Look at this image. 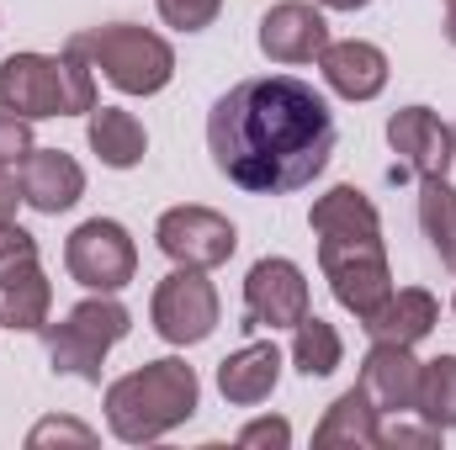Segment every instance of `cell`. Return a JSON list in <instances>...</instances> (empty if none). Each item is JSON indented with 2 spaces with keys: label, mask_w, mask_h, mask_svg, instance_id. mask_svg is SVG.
Wrapping results in <instances>:
<instances>
[{
  "label": "cell",
  "mask_w": 456,
  "mask_h": 450,
  "mask_svg": "<svg viewBox=\"0 0 456 450\" xmlns=\"http://www.w3.org/2000/svg\"><path fill=\"white\" fill-rule=\"evenodd\" d=\"M208 149L239 191L287 197L314 186L335 154V117L324 96L292 75L239 80L208 117Z\"/></svg>",
  "instance_id": "1"
},
{
  "label": "cell",
  "mask_w": 456,
  "mask_h": 450,
  "mask_svg": "<svg viewBox=\"0 0 456 450\" xmlns=\"http://www.w3.org/2000/svg\"><path fill=\"white\" fill-rule=\"evenodd\" d=\"M197 371L175 355L149 360L107 387V424L122 446H149L197 414Z\"/></svg>",
  "instance_id": "2"
},
{
  "label": "cell",
  "mask_w": 456,
  "mask_h": 450,
  "mask_svg": "<svg viewBox=\"0 0 456 450\" xmlns=\"http://www.w3.org/2000/svg\"><path fill=\"white\" fill-rule=\"evenodd\" d=\"M0 107H11L27 122L43 117H80L96 112V69L80 48L48 53H11L0 64Z\"/></svg>",
  "instance_id": "3"
},
{
  "label": "cell",
  "mask_w": 456,
  "mask_h": 450,
  "mask_svg": "<svg viewBox=\"0 0 456 450\" xmlns=\"http://www.w3.org/2000/svg\"><path fill=\"white\" fill-rule=\"evenodd\" d=\"M69 48H80L91 59V69H102L122 96H154L170 85L175 75V48L133 21H112V27H91L80 37H69Z\"/></svg>",
  "instance_id": "4"
},
{
  "label": "cell",
  "mask_w": 456,
  "mask_h": 450,
  "mask_svg": "<svg viewBox=\"0 0 456 450\" xmlns=\"http://www.w3.org/2000/svg\"><path fill=\"white\" fill-rule=\"evenodd\" d=\"M319 265H324V281L340 297V308L355 313L361 324L393 292V270H387L382 233H319Z\"/></svg>",
  "instance_id": "5"
},
{
  "label": "cell",
  "mask_w": 456,
  "mask_h": 450,
  "mask_svg": "<svg viewBox=\"0 0 456 450\" xmlns=\"http://www.w3.org/2000/svg\"><path fill=\"white\" fill-rule=\"evenodd\" d=\"M127 329H133L127 308L102 292V297H86L80 308H69L64 324H43V339H48L53 371H69L80 382H102V360Z\"/></svg>",
  "instance_id": "6"
},
{
  "label": "cell",
  "mask_w": 456,
  "mask_h": 450,
  "mask_svg": "<svg viewBox=\"0 0 456 450\" xmlns=\"http://www.w3.org/2000/svg\"><path fill=\"white\" fill-rule=\"evenodd\" d=\"M64 265H69V276H75L80 286H91V292H122V286L133 281V270H138V249H133V238H127L122 223L91 218V223H80L69 233Z\"/></svg>",
  "instance_id": "7"
},
{
  "label": "cell",
  "mask_w": 456,
  "mask_h": 450,
  "mask_svg": "<svg viewBox=\"0 0 456 450\" xmlns=\"http://www.w3.org/2000/svg\"><path fill=\"white\" fill-rule=\"evenodd\" d=\"M149 318H154L159 339H170V344H202L218 329V292H213V281L202 270L181 265L154 286Z\"/></svg>",
  "instance_id": "8"
},
{
  "label": "cell",
  "mask_w": 456,
  "mask_h": 450,
  "mask_svg": "<svg viewBox=\"0 0 456 450\" xmlns=\"http://www.w3.org/2000/svg\"><path fill=\"white\" fill-rule=\"evenodd\" d=\"M244 329H297L308 318V281L292 260H255L244 276Z\"/></svg>",
  "instance_id": "9"
},
{
  "label": "cell",
  "mask_w": 456,
  "mask_h": 450,
  "mask_svg": "<svg viewBox=\"0 0 456 450\" xmlns=\"http://www.w3.org/2000/svg\"><path fill=\"white\" fill-rule=\"evenodd\" d=\"M154 238H159V249L175 265H191V270H213L239 249L233 223L224 213H213V207H170L159 218V228H154Z\"/></svg>",
  "instance_id": "10"
},
{
  "label": "cell",
  "mask_w": 456,
  "mask_h": 450,
  "mask_svg": "<svg viewBox=\"0 0 456 450\" xmlns=\"http://www.w3.org/2000/svg\"><path fill=\"white\" fill-rule=\"evenodd\" d=\"M330 48V21L308 0H281L260 16V53L271 64H308Z\"/></svg>",
  "instance_id": "11"
},
{
  "label": "cell",
  "mask_w": 456,
  "mask_h": 450,
  "mask_svg": "<svg viewBox=\"0 0 456 450\" xmlns=\"http://www.w3.org/2000/svg\"><path fill=\"white\" fill-rule=\"evenodd\" d=\"M387 143L403 159V170H414L419 181L425 175H446L452 159H456L452 127L430 112V107H403V112L387 117Z\"/></svg>",
  "instance_id": "12"
},
{
  "label": "cell",
  "mask_w": 456,
  "mask_h": 450,
  "mask_svg": "<svg viewBox=\"0 0 456 450\" xmlns=\"http://www.w3.org/2000/svg\"><path fill=\"white\" fill-rule=\"evenodd\" d=\"M419 360L409 355V344H371L361 360V392L371 398L377 414H414L419 398Z\"/></svg>",
  "instance_id": "13"
},
{
  "label": "cell",
  "mask_w": 456,
  "mask_h": 450,
  "mask_svg": "<svg viewBox=\"0 0 456 450\" xmlns=\"http://www.w3.org/2000/svg\"><path fill=\"white\" fill-rule=\"evenodd\" d=\"M86 197V170L59 149H32L21 159V202L37 213H69Z\"/></svg>",
  "instance_id": "14"
},
{
  "label": "cell",
  "mask_w": 456,
  "mask_h": 450,
  "mask_svg": "<svg viewBox=\"0 0 456 450\" xmlns=\"http://www.w3.org/2000/svg\"><path fill=\"white\" fill-rule=\"evenodd\" d=\"M319 69L330 80V91L345 96V101H371L382 96L387 85V53L377 43H361V37H345V43H330L319 53Z\"/></svg>",
  "instance_id": "15"
},
{
  "label": "cell",
  "mask_w": 456,
  "mask_h": 450,
  "mask_svg": "<svg viewBox=\"0 0 456 450\" xmlns=\"http://www.w3.org/2000/svg\"><path fill=\"white\" fill-rule=\"evenodd\" d=\"M276 382H281V350H276L271 339L233 350L224 366H218V392H224L233 408H255V403H265V398L276 392Z\"/></svg>",
  "instance_id": "16"
},
{
  "label": "cell",
  "mask_w": 456,
  "mask_h": 450,
  "mask_svg": "<svg viewBox=\"0 0 456 450\" xmlns=\"http://www.w3.org/2000/svg\"><path fill=\"white\" fill-rule=\"evenodd\" d=\"M436 324H441L436 297L419 292V286H403V292H387V302L366 318V334L377 339V344H409V350H414Z\"/></svg>",
  "instance_id": "17"
},
{
  "label": "cell",
  "mask_w": 456,
  "mask_h": 450,
  "mask_svg": "<svg viewBox=\"0 0 456 450\" xmlns=\"http://www.w3.org/2000/svg\"><path fill=\"white\" fill-rule=\"evenodd\" d=\"M377 419H382V414L371 408V398H366L361 387H350V392H340V398L330 403V414L319 419L314 446L319 450H371L377 435H382Z\"/></svg>",
  "instance_id": "18"
},
{
  "label": "cell",
  "mask_w": 456,
  "mask_h": 450,
  "mask_svg": "<svg viewBox=\"0 0 456 450\" xmlns=\"http://www.w3.org/2000/svg\"><path fill=\"white\" fill-rule=\"evenodd\" d=\"M48 308H53V286H48L43 265H27V270H11V276H0V329L43 334V324H48Z\"/></svg>",
  "instance_id": "19"
},
{
  "label": "cell",
  "mask_w": 456,
  "mask_h": 450,
  "mask_svg": "<svg viewBox=\"0 0 456 450\" xmlns=\"http://www.w3.org/2000/svg\"><path fill=\"white\" fill-rule=\"evenodd\" d=\"M91 149H96L102 165L133 170V165L143 159V149H149L143 122L133 112H122V107H96V112H91Z\"/></svg>",
  "instance_id": "20"
},
{
  "label": "cell",
  "mask_w": 456,
  "mask_h": 450,
  "mask_svg": "<svg viewBox=\"0 0 456 450\" xmlns=\"http://www.w3.org/2000/svg\"><path fill=\"white\" fill-rule=\"evenodd\" d=\"M308 228H314V233H382V218H377V207H371L366 191L335 186V191H324V197L314 202Z\"/></svg>",
  "instance_id": "21"
},
{
  "label": "cell",
  "mask_w": 456,
  "mask_h": 450,
  "mask_svg": "<svg viewBox=\"0 0 456 450\" xmlns=\"http://www.w3.org/2000/svg\"><path fill=\"white\" fill-rule=\"evenodd\" d=\"M419 228H425L430 249L441 254V265L456 270V186L446 175L419 181Z\"/></svg>",
  "instance_id": "22"
},
{
  "label": "cell",
  "mask_w": 456,
  "mask_h": 450,
  "mask_svg": "<svg viewBox=\"0 0 456 450\" xmlns=\"http://www.w3.org/2000/svg\"><path fill=\"white\" fill-rule=\"evenodd\" d=\"M414 414L425 424H436L441 435L456 430V355H441L419 371V398H414Z\"/></svg>",
  "instance_id": "23"
},
{
  "label": "cell",
  "mask_w": 456,
  "mask_h": 450,
  "mask_svg": "<svg viewBox=\"0 0 456 450\" xmlns=\"http://www.w3.org/2000/svg\"><path fill=\"white\" fill-rule=\"evenodd\" d=\"M292 360H297V371L303 376H330V371H340L345 360V344L335 334V324H324V318H303L297 324V334H292Z\"/></svg>",
  "instance_id": "24"
},
{
  "label": "cell",
  "mask_w": 456,
  "mask_h": 450,
  "mask_svg": "<svg viewBox=\"0 0 456 450\" xmlns=\"http://www.w3.org/2000/svg\"><path fill=\"white\" fill-rule=\"evenodd\" d=\"M154 5H159L165 27H181V32H202L224 11V0H154Z\"/></svg>",
  "instance_id": "25"
},
{
  "label": "cell",
  "mask_w": 456,
  "mask_h": 450,
  "mask_svg": "<svg viewBox=\"0 0 456 450\" xmlns=\"http://www.w3.org/2000/svg\"><path fill=\"white\" fill-rule=\"evenodd\" d=\"M27 265H37V238L27 233V228L0 223V276H11V270H27Z\"/></svg>",
  "instance_id": "26"
},
{
  "label": "cell",
  "mask_w": 456,
  "mask_h": 450,
  "mask_svg": "<svg viewBox=\"0 0 456 450\" xmlns=\"http://www.w3.org/2000/svg\"><path fill=\"white\" fill-rule=\"evenodd\" d=\"M32 154V122L0 107V165H21Z\"/></svg>",
  "instance_id": "27"
},
{
  "label": "cell",
  "mask_w": 456,
  "mask_h": 450,
  "mask_svg": "<svg viewBox=\"0 0 456 450\" xmlns=\"http://www.w3.org/2000/svg\"><path fill=\"white\" fill-rule=\"evenodd\" d=\"M53 440H69V446H96V430H86V424H75V419H43V424L27 435V446H53Z\"/></svg>",
  "instance_id": "28"
},
{
  "label": "cell",
  "mask_w": 456,
  "mask_h": 450,
  "mask_svg": "<svg viewBox=\"0 0 456 450\" xmlns=\"http://www.w3.org/2000/svg\"><path fill=\"white\" fill-rule=\"evenodd\" d=\"M239 446H271V450H287L292 446V424L287 419H255L239 430Z\"/></svg>",
  "instance_id": "29"
},
{
  "label": "cell",
  "mask_w": 456,
  "mask_h": 450,
  "mask_svg": "<svg viewBox=\"0 0 456 450\" xmlns=\"http://www.w3.org/2000/svg\"><path fill=\"white\" fill-rule=\"evenodd\" d=\"M441 440V430L436 424H382V435H377V446H436Z\"/></svg>",
  "instance_id": "30"
},
{
  "label": "cell",
  "mask_w": 456,
  "mask_h": 450,
  "mask_svg": "<svg viewBox=\"0 0 456 450\" xmlns=\"http://www.w3.org/2000/svg\"><path fill=\"white\" fill-rule=\"evenodd\" d=\"M16 202H21V181L11 175V165H0V223L16 218Z\"/></svg>",
  "instance_id": "31"
},
{
  "label": "cell",
  "mask_w": 456,
  "mask_h": 450,
  "mask_svg": "<svg viewBox=\"0 0 456 450\" xmlns=\"http://www.w3.org/2000/svg\"><path fill=\"white\" fill-rule=\"evenodd\" d=\"M319 5H330V11H361V5H371V0H319Z\"/></svg>",
  "instance_id": "32"
},
{
  "label": "cell",
  "mask_w": 456,
  "mask_h": 450,
  "mask_svg": "<svg viewBox=\"0 0 456 450\" xmlns=\"http://www.w3.org/2000/svg\"><path fill=\"white\" fill-rule=\"evenodd\" d=\"M446 37L456 43V0H446Z\"/></svg>",
  "instance_id": "33"
},
{
  "label": "cell",
  "mask_w": 456,
  "mask_h": 450,
  "mask_svg": "<svg viewBox=\"0 0 456 450\" xmlns=\"http://www.w3.org/2000/svg\"><path fill=\"white\" fill-rule=\"evenodd\" d=\"M452 313H456V302H452Z\"/></svg>",
  "instance_id": "34"
},
{
  "label": "cell",
  "mask_w": 456,
  "mask_h": 450,
  "mask_svg": "<svg viewBox=\"0 0 456 450\" xmlns=\"http://www.w3.org/2000/svg\"><path fill=\"white\" fill-rule=\"evenodd\" d=\"M452 138H456V133H452Z\"/></svg>",
  "instance_id": "35"
}]
</instances>
